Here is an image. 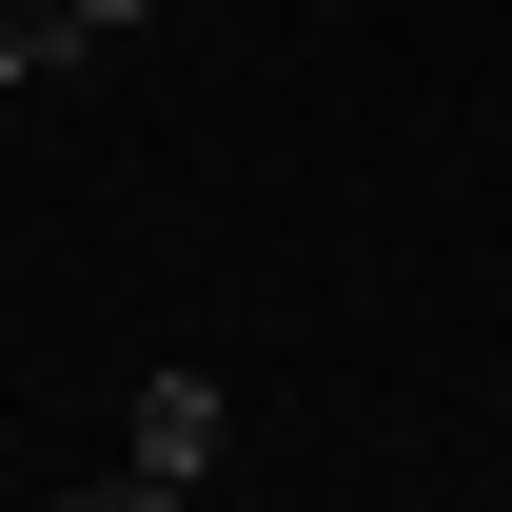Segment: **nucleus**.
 <instances>
[{
	"label": "nucleus",
	"instance_id": "3",
	"mask_svg": "<svg viewBox=\"0 0 512 512\" xmlns=\"http://www.w3.org/2000/svg\"><path fill=\"white\" fill-rule=\"evenodd\" d=\"M60 512H178V473H99V493H60Z\"/></svg>",
	"mask_w": 512,
	"mask_h": 512
},
{
	"label": "nucleus",
	"instance_id": "4",
	"mask_svg": "<svg viewBox=\"0 0 512 512\" xmlns=\"http://www.w3.org/2000/svg\"><path fill=\"white\" fill-rule=\"evenodd\" d=\"M60 20H79V40H119V20H158V0H60Z\"/></svg>",
	"mask_w": 512,
	"mask_h": 512
},
{
	"label": "nucleus",
	"instance_id": "2",
	"mask_svg": "<svg viewBox=\"0 0 512 512\" xmlns=\"http://www.w3.org/2000/svg\"><path fill=\"white\" fill-rule=\"evenodd\" d=\"M40 60H79V20L60 0H0V79H40Z\"/></svg>",
	"mask_w": 512,
	"mask_h": 512
},
{
	"label": "nucleus",
	"instance_id": "1",
	"mask_svg": "<svg viewBox=\"0 0 512 512\" xmlns=\"http://www.w3.org/2000/svg\"><path fill=\"white\" fill-rule=\"evenodd\" d=\"M217 434H237V414H217V375H138V473H217Z\"/></svg>",
	"mask_w": 512,
	"mask_h": 512
}]
</instances>
